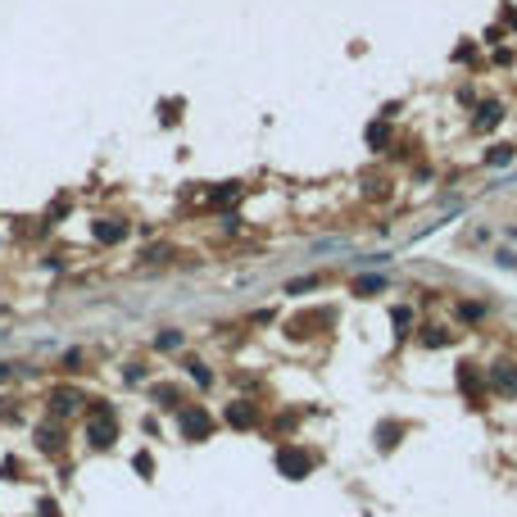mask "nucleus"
I'll use <instances>...</instances> for the list:
<instances>
[{
  "label": "nucleus",
  "instance_id": "7",
  "mask_svg": "<svg viewBox=\"0 0 517 517\" xmlns=\"http://www.w3.org/2000/svg\"><path fill=\"white\" fill-rule=\"evenodd\" d=\"M41 449H45V454L64 449V436H59V431H54V427H41Z\"/></svg>",
  "mask_w": 517,
  "mask_h": 517
},
{
  "label": "nucleus",
  "instance_id": "8",
  "mask_svg": "<svg viewBox=\"0 0 517 517\" xmlns=\"http://www.w3.org/2000/svg\"><path fill=\"white\" fill-rule=\"evenodd\" d=\"M458 381H463V390H467L472 399H481V381H476V372H472V367H463V372H458Z\"/></svg>",
  "mask_w": 517,
  "mask_h": 517
},
{
  "label": "nucleus",
  "instance_id": "3",
  "mask_svg": "<svg viewBox=\"0 0 517 517\" xmlns=\"http://www.w3.org/2000/svg\"><path fill=\"white\" fill-rule=\"evenodd\" d=\"M209 431H214V418H209L200 404L182 409V436H186V440H209Z\"/></svg>",
  "mask_w": 517,
  "mask_h": 517
},
{
  "label": "nucleus",
  "instance_id": "13",
  "mask_svg": "<svg viewBox=\"0 0 517 517\" xmlns=\"http://www.w3.org/2000/svg\"><path fill=\"white\" fill-rule=\"evenodd\" d=\"M73 404H77L73 390H59V395H54V409H73Z\"/></svg>",
  "mask_w": 517,
  "mask_h": 517
},
{
  "label": "nucleus",
  "instance_id": "15",
  "mask_svg": "<svg viewBox=\"0 0 517 517\" xmlns=\"http://www.w3.org/2000/svg\"><path fill=\"white\" fill-rule=\"evenodd\" d=\"M136 472H141V476H150V472H154V463H150V454H136Z\"/></svg>",
  "mask_w": 517,
  "mask_h": 517
},
{
  "label": "nucleus",
  "instance_id": "4",
  "mask_svg": "<svg viewBox=\"0 0 517 517\" xmlns=\"http://www.w3.org/2000/svg\"><path fill=\"white\" fill-rule=\"evenodd\" d=\"M490 386H495V395H517V363H495Z\"/></svg>",
  "mask_w": 517,
  "mask_h": 517
},
{
  "label": "nucleus",
  "instance_id": "6",
  "mask_svg": "<svg viewBox=\"0 0 517 517\" xmlns=\"http://www.w3.org/2000/svg\"><path fill=\"white\" fill-rule=\"evenodd\" d=\"M96 236L105 241V245H119V241L128 236V227H119V223H96Z\"/></svg>",
  "mask_w": 517,
  "mask_h": 517
},
{
  "label": "nucleus",
  "instance_id": "9",
  "mask_svg": "<svg viewBox=\"0 0 517 517\" xmlns=\"http://www.w3.org/2000/svg\"><path fill=\"white\" fill-rule=\"evenodd\" d=\"M490 123H499V105H485L481 119H476V128H490Z\"/></svg>",
  "mask_w": 517,
  "mask_h": 517
},
{
  "label": "nucleus",
  "instance_id": "1",
  "mask_svg": "<svg viewBox=\"0 0 517 517\" xmlns=\"http://www.w3.org/2000/svg\"><path fill=\"white\" fill-rule=\"evenodd\" d=\"M86 436H91V445H100V449H109V445L119 440V422H114V409H109V404H100V409H96Z\"/></svg>",
  "mask_w": 517,
  "mask_h": 517
},
{
  "label": "nucleus",
  "instance_id": "2",
  "mask_svg": "<svg viewBox=\"0 0 517 517\" xmlns=\"http://www.w3.org/2000/svg\"><path fill=\"white\" fill-rule=\"evenodd\" d=\"M277 467H281V476L300 481V476H309L313 454H309V449H295V445H281V449H277Z\"/></svg>",
  "mask_w": 517,
  "mask_h": 517
},
{
  "label": "nucleus",
  "instance_id": "5",
  "mask_svg": "<svg viewBox=\"0 0 517 517\" xmlns=\"http://www.w3.org/2000/svg\"><path fill=\"white\" fill-rule=\"evenodd\" d=\"M254 404H245V399H236V404H232V409H227V422H232V427H254Z\"/></svg>",
  "mask_w": 517,
  "mask_h": 517
},
{
  "label": "nucleus",
  "instance_id": "14",
  "mask_svg": "<svg viewBox=\"0 0 517 517\" xmlns=\"http://www.w3.org/2000/svg\"><path fill=\"white\" fill-rule=\"evenodd\" d=\"M377 436H381V449H390V445H395V436H399V427H381Z\"/></svg>",
  "mask_w": 517,
  "mask_h": 517
},
{
  "label": "nucleus",
  "instance_id": "12",
  "mask_svg": "<svg viewBox=\"0 0 517 517\" xmlns=\"http://www.w3.org/2000/svg\"><path fill=\"white\" fill-rule=\"evenodd\" d=\"M186 367H191V377H195V381H205V386H209V367L200 363V358H191V363H186Z\"/></svg>",
  "mask_w": 517,
  "mask_h": 517
},
{
  "label": "nucleus",
  "instance_id": "11",
  "mask_svg": "<svg viewBox=\"0 0 517 517\" xmlns=\"http://www.w3.org/2000/svg\"><path fill=\"white\" fill-rule=\"evenodd\" d=\"M154 345H159V349H177L182 336H177V332H159V341H154Z\"/></svg>",
  "mask_w": 517,
  "mask_h": 517
},
{
  "label": "nucleus",
  "instance_id": "10",
  "mask_svg": "<svg viewBox=\"0 0 517 517\" xmlns=\"http://www.w3.org/2000/svg\"><path fill=\"white\" fill-rule=\"evenodd\" d=\"M154 399H159L163 409H172V404H177V390H172V386H159V390H154Z\"/></svg>",
  "mask_w": 517,
  "mask_h": 517
}]
</instances>
